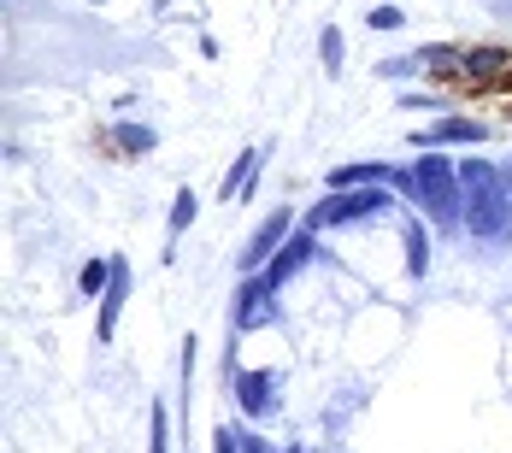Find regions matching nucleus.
Wrapping results in <instances>:
<instances>
[{"label": "nucleus", "instance_id": "f257e3e1", "mask_svg": "<svg viewBox=\"0 0 512 453\" xmlns=\"http://www.w3.org/2000/svg\"><path fill=\"white\" fill-rule=\"evenodd\" d=\"M412 183H418V195H412V206H424L436 224H460V177H454V159L436 148H424L418 159H412Z\"/></svg>", "mask_w": 512, "mask_h": 453}, {"label": "nucleus", "instance_id": "f03ea898", "mask_svg": "<svg viewBox=\"0 0 512 453\" xmlns=\"http://www.w3.org/2000/svg\"><path fill=\"white\" fill-rule=\"evenodd\" d=\"M465 183H471V212H465V224L489 242V236H507V224H512V201L495 189V177L483 171V165H465Z\"/></svg>", "mask_w": 512, "mask_h": 453}, {"label": "nucleus", "instance_id": "7ed1b4c3", "mask_svg": "<svg viewBox=\"0 0 512 453\" xmlns=\"http://www.w3.org/2000/svg\"><path fill=\"white\" fill-rule=\"evenodd\" d=\"M389 206V195H377V189H359V195H348V189H336L330 201H318L307 212V230H324V224H342V218H371V212H383Z\"/></svg>", "mask_w": 512, "mask_h": 453}, {"label": "nucleus", "instance_id": "20e7f679", "mask_svg": "<svg viewBox=\"0 0 512 453\" xmlns=\"http://www.w3.org/2000/svg\"><path fill=\"white\" fill-rule=\"evenodd\" d=\"M283 236H295V212H289V206H277V212L265 218V230H259L254 242H248V253H242V271H259V265H271V259L283 253V248H277Z\"/></svg>", "mask_w": 512, "mask_h": 453}, {"label": "nucleus", "instance_id": "39448f33", "mask_svg": "<svg viewBox=\"0 0 512 453\" xmlns=\"http://www.w3.org/2000/svg\"><path fill=\"white\" fill-rule=\"evenodd\" d=\"M307 259H312V230L301 224V230H295V236L283 242V253H277V259L265 265V283H271V289H283V283H289V277H295V271H301Z\"/></svg>", "mask_w": 512, "mask_h": 453}, {"label": "nucleus", "instance_id": "423d86ee", "mask_svg": "<svg viewBox=\"0 0 512 453\" xmlns=\"http://www.w3.org/2000/svg\"><path fill=\"white\" fill-rule=\"evenodd\" d=\"M124 295H130V265H124V259H112V283H106V301H101V342H112V330H118Z\"/></svg>", "mask_w": 512, "mask_h": 453}, {"label": "nucleus", "instance_id": "0eeeda50", "mask_svg": "<svg viewBox=\"0 0 512 453\" xmlns=\"http://www.w3.org/2000/svg\"><path fill=\"white\" fill-rule=\"evenodd\" d=\"M271 389H277V377H259V371H242V377H236V395H242V406H248V412H271Z\"/></svg>", "mask_w": 512, "mask_h": 453}, {"label": "nucleus", "instance_id": "6e6552de", "mask_svg": "<svg viewBox=\"0 0 512 453\" xmlns=\"http://www.w3.org/2000/svg\"><path fill=\"white\" fill-rule=\"evenodd\" d=\"M489 130L483 124H471V118H442L430 136H424V148H442V142H483Z\"/></svg>", "mask_w": 512, "mask_h": 453}, {"label": "nucleus", "instance_id": "1a4fd4ad", "mask_svg": "<svg viewBox=\"0 0 512 453\" xmlns=\"http://www.w3.org/2000/svg\"><path fill=\"white\" fill-rule=\"evenodd\" d=\"M465 71H471L477 83H495V77L507 71V53H501V48H477V53H465Z\"/></svg>", "mask_w": 512, "mask_h": 453}, {"label": "nucleus", "instance_id": "9d476101", "mask_svg": "<svg viewBox=\"0 0 512 453\" xmlns=\"http://www.w3.org/2000/svg\"><path fill=\"white\" fill-rule=\"evenodd\" d=\"M407 271L412 277L430 271V248H424V230H418V224H407Z\"/></svg>", "mask_w": 512, "mask_h": 453}, {"label": "nucleus", "instance_id": "9b49d317", "mask_svg": "<svg viewBox=\"0 0 512 453\" xmlns=\"http://www.w3.org/2000/svg\"><path fill=\"white\" fill-rule=\"evenodd\" d=\"M118 148L124 153H148L154 148V130H142V124H118Z\"/></svg>", "mask_w": 512, "mask_h": 453}, {"label": "nucleus", "instance_id": "f8f14e48", "mask_svg": "<svg viewBox=\"0 0 512 453\" xmlns=\"http://www.w3.org/2000/svg\"><path fill=\"white\" fill-rule=\"evenodd\" d=\"M324 71H342V30H324Z\"/></svg>", "mask_w": 512, "mask_h": 453}, {"label": "nucleus", "instance_id": "ddd939ff", "mask_svg": "<svg viewBox=\"0 0 512 453\" xmlns=\"http://www.w3.org/2000/svg\"><path fill=\"white\" fill-rule=\"evenodd\" d=\"M189 224H195V195L183 189V195H177V206H171V230H189Z\"/></svg>", "mask_w": 512, "mask_h": 453}, {"label": "nucleus", "instance_id": "4468645a", "mask_svg": "<svg viewBox=\"0 0 512 453\" xmlns=\"http://www.w3.org/2000/svg\"><path fill=\"white\" fill-rule=\"evenodd\" d=\"M401 24H407L401 6H377V12H371V30H401Z\"/></svg>", "mask_w": 512, "mask_h": 453}, {"label": "nucleus", "instance_id": "2eb2a0df", "mask_svg": "<svg viewBox=\"0 0 512 453\" xmlns=\"http://www.w3.org/2000/svg\"><path fill=\"white\" fill-rule=\"evenodd\" d=\"M165 442H171V424H165V406H154V453H165Z\"/></svg>", "mask_w": 512, "mask_h": 453}]
</instances>
